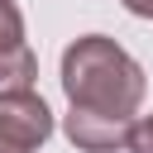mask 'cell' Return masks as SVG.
Returning a JSON list of instances; mask_svg holds the SVG:
<instances>
[{"mask_svg":"<svg viewBox=\"0 0 153 153\" xmlns=\"http://www.w3.org/2000/svg\"><path fill=\"white\" fill-rule=\"evenodd\" d=\"M62 91L72 110L134 120V110L143 105V72L115 38L86 33L62 53Z\"/></svg>","mask_w":153,"mask_h":153,"instance_id":"6da1fadb","label":"cell"},{"mask_svg":"<svg viewBox=\"0 0 153 153\" xmlns=\"http://www.w3.org/2000/svg\"><path fill=\"white\" fill-rule=\"evenodd\" d=\"M53 134V110L43 96H0V153H33Z\"/></svg>","mask_w":153,"mask_h":153,"instance_id":"7a4b0ae2","label":"cell"},{"mask_svg":"<svg viewBox=\"0 0 153 153\" xmlns=\"http://www.w3.org/2000/svg\"><path fill=\"white\" fill-rule=\"evenodd\" d=\"M38 57L24 43V19L10 0H0V96H24L33 91Z\"/></svg>","mask_w":153,"mask_h":153,"instance_id":"3957f363","label":"cell"},{"mask_svg":"<svg viewBox=\"0 0 153 153\" xmlns=\"http://www.w3.org/2000/svg\"><path fill=\"white\" fill-rule=\"evenodd\" d=\"M129 124H134V120H110V115L72 110V115H67V139H72L81 153H120V148L129 143Z\"/></svg>","mask_w":153,"mask_h":153,"instance_id":"277c9868","label":"cell"},{"mask_svg":"<svg viewBox=\"0 0 153 153\" xmlns=\"http://www.w3.org/2000/svg\"><path fill=\"white\" fill-rule=\"evenodd\" d=\"M124 153H153V115H143V120L129 124V143H124Z\"/></svg>","mask_w":153,"mask_h":153,"instance_id":"5b68a950","label":"cell"},{"mask_svg":"<svg viewBox=\"0 0 153 153\" xmlns=\"http://www.w3.org/2000/svg\"><path fill=\"white\" fill-rule=\"evenodd\" d=\"M124 10L139 14V19H153V0H124Z\"/></svg>","mask_w":153,"mask_h":153,"instance_id":"8992f818","label":"cell"}]
</instances>
